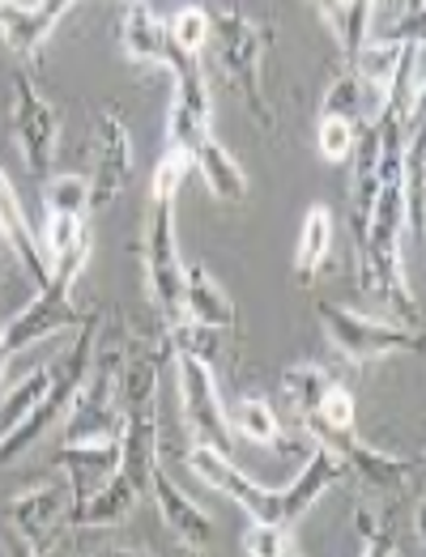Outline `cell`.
<instances>
[{"mask_svg": "<svg viewBox=\"0 0 426 557\" xmlns=\"http://www.w3.org/2000/svg\"><path fill=\"white\" fill-rule=\"evenodd\" d=\"M60 443H98V438H120L124 430V409H90V405H69L64 413Z\"/></svg>", "mask_w": 426, "mask_h": 557, "instance_id": "23", "label": "cell"}, {"mask_svg": "<svg viewBox=\"0 0 426 557\" xmlns=\"http://www.w3.org/2000/svg\"><path fill=\"white\" fill-rule=\"evenodd\" d=\"M320 115H337V120H354V124H363V115H367V111H363V82H358L354 69H345L341 77H332Z\"/></svg>", "mask_w": 426, "mask_h": 557, "instance_id": "30", "label": "cell"}, {"mask_svg": "<svg viewBox=\"0 0 426 557\" xmlns=\"http://www.w3.org/2000/svg\"><path fill=\"white\" fill-rule=\"evenodd\" d=\"M48 387H51V362L48 367H35L22 383H13V387L0 396V434H4L13 421L26 418V413L48 396Z\"/></svg>", "mask_w": 426, "mask_h": 557, "instance_id": "26", "label": "cell"}, {"mask_svg": "<svg viewBox=\"0 0 426 557\" xmlns=\"http://www.w3.org/2000/svg\"><path fill=\"white\" fill-rule=\"evenodd\" d=\"M337 456H341V468L350 476H358L367 490H379V494H405L418 476H423V460L418 456H392V451H379L363 438H341L337 443Z\"/></svg>", "mask_w": 426, "mask_h": 557, "instance_id": "11", "label": "cell"}, {"mask_svg": "<svg viewBox=\"0 0 426 557\" xmlns=\"http://www.w3.org/2000/svg\"><path fill=\"white\" fill-rule=\"evenodd\" d=\"M86 196H90V180L86 175H60V180L44 184L48 213H82L86 218Z\"/></svg>", "mask_w": 426, "mask_h": 557, "instance_id": "33", "label": "cell"}, {"mask_svg": "<svg viewBox=\"0 0 426 557\" xmlns=\"http://www.w3.org/2000/svg\"><path fill=\"white\" fill-rule=\"evenodd\" d=\"M0 238L9 243V251L17 256V264L35 277V285H44L51 277V260L44 256L39 231H35V222H31V213H26V205H22L13 180L4 175V166H0Z\"/></svg>", "mask_w": 426, "mask_h": 557, "instance_id": "12", "label": "cell"}, {"mask_svg": "<svg viewBox=\"0 0 426 557\" xmlns=\"http://www.w3.org/2000/svg\"><path fill=\"white\" fill-rule=\"evenodd\" d=\"M332 251V213L329 205H312L303 213V226H299V247H294V281L299 285H312L320 264L329 260Z\"/></svg>", "mask_w": 426, "mask_h": 557, "instance_id": "22", "label": "cell"}, {"mask_svg": "<svg viewBox=\"0 0 426 557\" xmlns=\"http://www.w3.org/2000/svg\"><path fill=\"white\" fill-rule=\"evenodd\" d=\"M9 4H13V0H0V22H4V13H9Z\"/></svg>", "mask_w": 426, "mask_h": 557, "instance_id": "38", "label": "cell"}, {"mask_svg": "<svg viewBox=\"0 0 426 557\" xmlns=\"http://www.w3.org/2000/svg\"><path fill=\"white\" fill-rule=\"evenodd\" d=\"M175 354V371H180V413H184V425L192 430L196 443L205 447H218L231 456V421H227V409L218 400V383H214V367L192 358L184 349H171Z\"/></svg>", "mask_w": 426, "mask_h": 557, "instance_id": "6", "label": "cell"}, {"mask_svg": "<svg viewBox=\"0 0 426 557\" xmlns=\"http://www.w3.org/2000/svg\"><path fill=\"white\" fill-rule=\"evenodd\" d=\"M184 320L209 327H235V302L205 264H184Z\"/></svg>", "mask_w": 426, "mask_h": 557, "instance_id": "19", "label": "cell"}, {"mask_svg": "<svg viewBox=\"0 0 426 557\" xmlns=\"http://www.w3.org/2000/svg\"><path fill=\"white\" fill-rule=\"evenodd\" d=\"M227 421H231L235 438H243V443L269 447V451H278V456H290V451H294L290 438H285V425H282V418H278V409H273L265 396H243L235 409L227 413Z\"/></svg>", "mask_w": 426, "mask_h": 557, "instance_id": "21", "label": "cell"}, {"mask_svg": "<svg viewBox=\"0 0 426 557\" xmlns=\"http://www.w3.org/2000/svg\"><path fill=\"white\" fill-rule=\"evenodd\" d=\"M149 494L158 498V511H162V523L188 545V549H205L209 541H214V519L200 511L196 503H192L188 494L162 472V468H154V476H149Z\"/></svg>", "mask_w": 426, "mask_h": 557, "instance_id": "16", "label": "cell"}, {"mask_svg": "<svg viewBox=\"0 0 426 557\" xmlns=\"http://www.w3.org/2000/svg\"><path fill=\"white\" fill-rule=\"evenodd\" d=\"M312 4H316V13L337 30V22H341V0H312Z\"/></svg>", "mask_w": 426, "mask_h": 557, "instance_id": "37", "label": "cell"}, {"mask_svg": "<svg viewBox=\"0 0 426 557\" xmlns=\"http://www.w3.org/2000/svg\"><path fill=\"white\" fill-rule=\"evenodd\" d=\"M405 47H410V44L367 39V44H363V51H358V55H354L345 69H354L363 86H376V90L384 94V90H388V82H392V73H397V64H401V55H405Z\"/></svg>", "mask_w": 426, "mask_h": 557, "instance_id": "24", "label": "cell"}, {"mask_svg": "<svg viewBox=\"0 0 426 557\" xmlns=\"http://www.w3.org/2000/svg\"><path fill=\"white\" fill-rule=\"evenodd\" d=\"M56 468L69 472V494H73V503H82L120 472V438L64 443L60 456H56Z\"/></svg>", "mask_w": 426, "mask_h": 557, "instance_id": "15", "label": "cell"}, {"mask_svg": "<svg viewBox=\"0 0 426 557\" xmlns=\"http://www.w3.org/2000/svg\"><path fill=\"white\" fill-rule=\"evenodd\" d=\"M192 171L205 180V187H209L218 200H227V205H243V200H247V175H243L239 158L231 153V149H222L214 137L196 145V153H192Z\"/></svg>", "mask_w": 426, "mask_h": 557, "instance_id": "20", "label": "cell"}, {"mask_svg": "<svg viewBox=\"0 0 426 557\" xmlns=\"http://www.w3.org/2000/svg\"><path fill=\"white\" fill-rule=\"evenodd\" d=\"M337 476H345V468H341V456L332 451V447H320L316 443V451L307 456V465H303V472L285 485V490H278V503H282V523L290 528L294 519L303 511H312L316 503H320V494L329 490Z\"/></svg>", "mask_w": 426, "mask_h": 557, "instance_id": "17", "label": "cell"}, {"mask_svg": "<svg viewBox=\"0 0 426 557\" xmlns=\"http://www.w3.org/2000/svg\"><path fill=\"white\" fill-rule=\"evenodd\" d=\"M354 528H358V541H363V557H384L397 554V532H392V515L376 511V507H358L354 511Z\"/></svg>", "mask_w": 426, "mask_h": 557, "instance_id": "29", "label": "cell"}, {"mask_svg": "<svg viewBox=\"0 0 426 557\" xmlns=\"http://www.w3.org/2000/svg\"><path fill=\"white\" fill-rule=\"evenodd\" d=\"M209 39L218 51V69L227 86L243 98L247 115L265 128H278V115L265 94V26L252 22L243 9H214L209 13Z\"/></svg>", "mask_w": 426, "mask_h": 557, "instance_id": "2", "label": "cell"}, {"mask_svg": "<svg viewBox=\"0 0 426 557\" xmlns=\"http://www.w3.org/2000/svg\"><path fill=\"white\" fill-rule=\"evenodd\" d=\"M171 77H175V102H171V115H167V145L196 153L200 140H209V120H214V107H209V86H205V73L196 69L192 55H175L171 64Z\"/></svg>", "mask_w": 426, "mask_h": 557, "instance_id": "10", "label": "cell"}, {"mask_svg": "<svg viewBox=\"0 0 426 557\" xmlns=\"http://www.w3.org/2000/svg\"><path fill=\"white\" fill-rule=\"evenodd\" d=\"M69 507H73V494H69V481H48V485H35V490H22L4 503V519L13 523L17 541L31 549V554H48L51 541L60 528H69Z\"/></svg>", "mask_w": 426, "mask_h": 557, "instance_id": "8", "label": "cell"}, {"mask_svg": "<svg viewBox=\"0 0 426 557\" xmlns=\"http://www.w3.org/2000/svg\"><path fill=\"white\" fill-rule=\"evenodd\" d=\"M120 47H124L129 60L149 64V69H167V73H171V64L180 55L167 39V22L145 0L124 4V13H120Z\"/></svg>", "mask_w": 426, "mask_h": 557, "instance_id": "14", "label": "cell"}, {"mask_svg": "<svg viewBox=\"0 0 426 557\" xmlns=\"http://www.w3.org/2000/svg\"><path fill=\"white\" fill-rule=\"evenodd\" d=\"M188 175H192V153L167 145L162 158H158V166H154V184H149L154 200H175V191H180V184H184Z\"/></svg>", "mask_w": 426, "mask_h": 557, "instance_id": "31", "label": "cell"}, {"mask_svg": "<svg viewBox=\"0 0 426 557\" xmlns=\"http://www.w3.org/2000/svg\"><path fill=\"white\" fill-rule=\"evenodd\" d=\"M154 468H158V400H145V405H129V409H124L120 472L145 494Z\"/></svg>", "mask_w": 426, "mask_h": 557, "instance_id": "13", "label": "cell"}, {"mask_svg": "<svg viewBox=\"0 0 426 557\" xmlns=\"http://www.w3.org/2000/svg\"><path fill=\"white\" fill-rule=\"evenodd\" d=\"M142 256L149 307L167 324L184 320V260H180V247H175V200H149Z\"/></svg>", "mask_w": 426, "mask_h": 557, "instance_id": "3", "label": "cell"}, {"mask_svg": "<svg viewBox=\"0 0 426 557\" xmlns=\"http://www.w3.org/2000/svg\"><path fill=\"white\" fill-rule=\"evenodd\" d=\"M167 39H171V47L175 51H184V55H200V47L209 44V13L205 9H196V4H188V9H180L175 17H167Z\"/></svg>", "mask_w": 426, "mask_h": 557, "instance_id": "28", "label": "cell"}, {"mask_svg": "<svg viewBox=\"0 0 426 557\" xmlns=\"http://www.w3.org/2000/svg\"><path fill=\"white\" fill-rule=\"evenodd\" d=\"M137 498H142V490H137L124 472H115L107 485H98L90 498L73 503L64 523H69V528H115V523H124V519L133 515Z\"/></svg>", "mask_w": 426, "mask_h": 557, "instance_id": "18", "label": "cell"}, {"mask_svg": "<svg viewBox=\"0 0 426 557\" xmlns=\"http://www.w3.org/2000/svg\"><path fill=\"white\" fill-rule=\"evenodd\" d=\"M316 320L332 341V349L350 362H376L384 354H418L423 336L418 327L384 324V320H367L350 307H332V302H316Z\"/></svg>", "mask_w": 426, "mask_h": 557, "instance_id": "4", "label": "cell"}, {"mask_svg": "<svg viewBox=\"0 0 426 557\" xmlns=\"http://www.w3.org/2000/svg\"><path fill=\"white\" fill-rule=\"evenodd\" d=\"M90 247H95V234L86 231L64 256L51 260V277L39 285V294H35L13 320L0 324V358H4V362H9L13 354H22L26 345H35V341H44L51 332H60V327L82 324L86 311L73 302V289H77V277H82V269H86V260H90Z\"/></svg>", "mask_w": 426, "mask_h": 557, "instance_id": "1", "label": "cell"}, {"mask_svg": "<svg viewBox=\"0 0 426 557\" xmlns=\"http://www.w3.org/2000/svg\"><path fill=\"white\" fill-rule=\"evenodd\" d=\"M243 554H252V557H290V554H299V545L290 541L285 523H260V519H252V528L243 532Z\"/></svg>", "mask_w": 426, "mask_h": 557, "instance_id": "32", "label": "cell"}, {"mask_svg": "<svg viewBox=\"0 0 426 557\" xmlns=\"http://www.w3.org/2000/svg\"><path fill=\"white\" fill-rule=\"evenodd\" d=\"M354 133H358V124H354V120L320 115V128H316L320 158H325V162H345V158H350V149H354Z\"/></svg>", "mask_w": 426, "mask_h": 557, "instance_id": "35", "label": "cell"}, {"mask_svg": "<svg viewBox=\"0 0 426 557\" xmlns=\"http://www.w3.org/2000/svg\"><path fill=\"white\" fill-rule=\"evenodd\" d=\"M9 120H13V137H17V153H22L26 171L35 180H44L56 162L60 120L26 69H13V77H9Z\"/></svg>", "mask_w": 426, "mask_h": 557, "instance_id": "5", "label": "cell"}, {"mask_svg": "<svg viewBox=\"0 0 426 557\" xmlns=\"http://www.w3.org/2000/svg\"><path fill=\"white\" fill-rule=\"evenodd\" d=\"M129 4H133V0H129Z\"/></svg>", "mask_w": 426, "mask_h": 557, "instance_id": "39", "label": "cell"}, {"mask_svg": "<svg viewBox=\"0 0 426 557\" xmlns=\"http://www.w3.org/2000/svg\"><path fill=\"white\" fill-rule=\"evenodd\" d=\"M379 0H341V22H337V44H341V55L345 64L363 51V44L372 39V13H376Z\"/></svg>", "mask_w": 426, "mask_h": 557, "instance_id": "27", "label": "cell"}, {"mask_svg": "<svg viewBox=\"0 0 426 557\" xmlns=\"http://www.w3.org/2000/svg\"><path fill=\"white\" fill-rule=\"evenodd\" d=\"M98 158L95 171L86 175L90 180V196H86V209H107L115 205L129 184H133V140H129V124L120 111H98Z\"/></svg>", "mask_w": 426, "mask_h": 557, "instance_id": "9", "label": "cell"}, {"mask_svg": "<svg viewBox=\"0 0 426 557\" xmlns=\"http://www.w3.org/2000/svg\"><path fill=\"white\" fill-rule=\"evenodd\" d=\"M423 0H405V9L384 26L379 39H388V44H423Z\"/></svg>", "mask_w": 426, "mask_h": 557, "instance_id": "36", "label": "cell"}, {"mask_svg": "<svg viewBox=\"0 0 426 557\" xmlns=\"http://www.w3.org/2000/svg\"><path fill=\"white\" fill-rule=\"evenodd\" d=\"M90 231L86 226V218L82 213H48V222H44V234H39V243H44V256L56 260V256H64L82 234Z\"/></svg>", "mask_w": 426, "mask_h": 557, "instance_id": "34", "label": "cell"}, {"mask_svg": "<svg viewBox=\"0 0 426 557\" xmlns=\"http://www.w3.org/2000/svg\"><path fill=\"white\" fill-rule=\"evenodd\" d=\"M188 468L205 481V485H214L218 494H227L231 503H239L252 519H260V523H282L278 490H265V485H260L252 472H243L227 451L196 443V447L188 451Z\"/></svg>", "mask_w": 426, "mask_h": 557, "instance_id": "7", "label": "cell"}, {"mask_svg": "<svg viewBox=\"0 0 426 557\" xmlns=\"http://www.w3.org/2000/svg\"><path fill=\"white\" fill-rule=\"evenodd\" d=\"M332 383V374L325 367H316V362H294V367H285L282 371V392L290 396V405H294V418L303 421L316 405H320V396H325V387Z\"/></svg>", "mask_w": 426, "mask_h": 557, "instance_id": "25", "label": "cell"}]
</instances>
